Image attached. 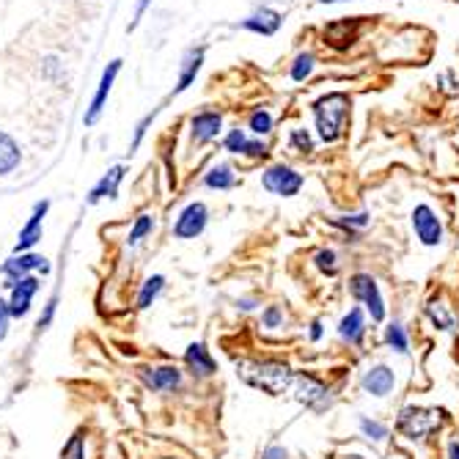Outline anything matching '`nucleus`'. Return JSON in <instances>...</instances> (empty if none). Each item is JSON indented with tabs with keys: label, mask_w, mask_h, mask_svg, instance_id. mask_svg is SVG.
Masks as SVG:
<instances>
[{
	"label": "nucleus",
	"mask_w": 459,
	"mask_h": 459,
	"mask_svg": "<svg viewBox=\"0 0 459 459\" xmlns=\"http://www.w3.org/2000/svg\"><path fill=\"white\" fill-rule=\"evenodd\" d=\"M237 377L267 396H283L295 383V368L281 360H237Z\"/></svg>",
	"instance_id": "f257e3e1"
},
{
	"label": "nucleus",
	"mask_w": 459,
	"mask_h": 459,
	"mask_svg": "<svg viewBox=\"0 0 459 459\" xmlns=\"http://www.w3.org/2000/svg\"><path fill=\"white\" fill-rule=\"evenodd\" d=\"M350 116V97L342 91L325 94L314 102L316 133L325 143H336L344 135V124Z\"/></svg>",
	"instance_id": "f03ea898"
},
{
	"label": "nucleus",
	"mask_w": 459,
	"mask_h": 459,
	"mask_svg": "<svg viewBox=\"0 0 459 459\" xmlns=\"http://www.w3.org/2000/svg\"><path fill=\"white\" fill-rule=\"evenodd\" d=\"M446 421V412L437 407H415L407 404L399 410L396 419V432L407 440H424L429 435H435Z\"/></svg>",
	"instance_id": "7ed1b4c3"
},
{
	"label": "nucleus",
	"mask_w": 459,
	"mask_h": 459,
	"mask_svg": "<svg viewBox=\"0 0 459 459\" xmlns=\"http://www.w3.org/2000/svg\"><path fill=\"white\" fill-rule=\"evenodd\" d=\"M350 295L366 308L371 322H383L385 319V300L380 295V286L368 273H355L350 278Z\"/></svg>",
	"instance_id": "20e7f679"
},
{
	"label": "nucleus",
	"mask_w": 459,
	"mask_h": 459,
	"mask_svg": "<svg viewBox=\"0 0 459 459\" xmlns=\"http://www.w3.org/2000/svg\"><path fill=\"white\" fill-rule=\"evenodd\" d=\"M262 185H264V190L273 193V195L291 198V195H298V193H300L303 177H300L295 169H289V165L278 162V165H270V169L262 174Z\"/></svg>",
	"instance_id": "39448f33"
},
{
	"label": "nucleus",
	"mask_w": 459,
	"mask_h": 459,
	"mask_svg": "<svg viewBox=\"0 0 459 459\" xmlns=\"http://www.w3.org/2000/svg\"><path fill=\"white\" fill-rule=\"evenodd\" d=\"M410 223H412V231H415V237H419L421 245L437 247L443 242V223H440L437 212L432 210L429 204L415 206L412 215H410Z\"/></svg>",
	"instance_id": "423d86ee"
},
{
	"label": "nucleus",
	"mask_w": 459,
	"mask_h": 459,
	"mask_svg": "<svg viewBox=\"0 0 459 459\" xmlns=\"http://www.w3.org/2000/svg\"><path fill=\"white\" fill-rule=\"evenodd\" d=\"M291 394L300 404H306L314 412H322L330 407V391L325 388V383H319L311 374H295V383H291Z\"/></svg>",
	"instance_id": "0eeeda50"
},
{
	"label": "nucleus",
	"mask_w": 459,
	"mask_h": 459,
	"mask_svg": "<svg viewBox=\"0 0 459 459\" xmlns=\"http://www.w3.org/2000/svg\"><path fill=\"white\" fill-rule=\"evenodd\" d=\"M206 221H210V212H206V206L201 201H193V204H187L185 210L179 212V218L174 223V237L177 239H195V237L204 234Z\"/></svg>",
	"instance_id": "6e6552de"
},
{
	"label": "nucleus",
	"mask_w": 459,
	"mask_h": 459,
	"mask_svg": "<svg viewBox=\"0 0 459 459\" xmlns=\"http://www.w3.org/2000/svg\"><path fill=\"white\" fill-rule=\"evenodd\" d=\"M394 385H396V374L385 363H377L360 374V388L374 399H385L394 391Z\"/></svg>",
	"instance_id": "1a4fd4ad"
},
{
	"label": "nucleus",
	"mask_w": 459,
	"mask_h": 459,
	"mask_svg": "<svg viewBox=\"0 0 459 459\" xmlns=\"http://www.w3.org/2000/svg\"><path fill=\"white\" fill-rule=\"evenodd\" d=\"M358 30H360V20L358 17H344V20H336V22L325 25L322 39H325L327 48L342 53V50H350V45L358 39Z\"/></svg>",
	"instance_id": "9d476101"
},
{
	"label": "nucleus",
	"mask_w": 459,
	"mask_h": 459,
	"mask_svg": "<svg viewBox=\"0 0 459 459\" xmlns=\"http://www.w3.org/2000/svg\"><path fill=\"white\" fill-rule=\"evenodd\" d=\"M141 380L149 391L169 394L182 385V371L177 366H146L141 368Z\"/></svg>",
	"instance_id": "9b49d317"
},
{
	"label": "nucleus",
	"mask_w": 459,
	"mask_h": 459,
	"mask_svg": "<svg viewBox=\"0 0 459 459\" xmlns=\"http://www.w3.org/2000/svg\"><path fill=\"white\" fill-rule=\"evenodd\" d=\"M118 72H121V61H110V66L102 72V80H100V86H97L94 100H91V108H89L86 118H82V121L89 124V127H94V124L100 121L102 108H105V102H108V97H110V89H113V82H116Z\"/></svg>",
	"instance_id": "f8f14e48"
},
{
	"label": "nucleus",
	"mask_w": 459,
	"mask_h": 459,
	"mask_svg": "<svg viewBox=\"0 0 459 459\" xmlns=\"http://www.w3.org/2000/svg\"><path fill=\"white\" fill-rule=\"evenodd\" d=\"M36 291H39V278L36 275H25L20 278L17 283H12V298H9V311L12 316L22 319L28 311H30V303L36 298Z\"/></svg>",
	"instance_id": "ddd939ff"
},
{
	"label": "nucleus",
	"mask_w": 459,
	"mask_h": 459,
	"mask_svg": "<svg viewBox=\"0 0 459 459\" xmlns=\"http://www.w3.org/2000/svg\"><path fill=\"white\" fill-rule=\"evenodd\" d=\"M30 270H41V273H50V264L45 256H36V254H20V256H12L4 267H0V273H4L9 278V286L17 283L20 278L30 275Z\"/></svg>",
	"instance_id": "4468645a"
},
{
	"label": "nucleus",
	"mask_w": 459,
	"mask_h": 459,
	"mask_svg": "<svg viewBox=\"0 0 459 459\" xmlns=\"http://www.w3.org/2000/svg\"><path fill=\"white\" fill-rule=\"evenodd\" d=\"M48 210H50V201H39V204L33 206L30 221L22 226V231H20V237H17L14 254H28V250L41 239V221H45Z\"/></svg>",
	"instance_id": "2eb2a0df"
},
{
	"label": "nucleus",
	"mask_w": 459,
	"mask_h": 459,
	"mask_svg": "<svg viewBox=\"0 0 459 459\" xmlns=\"http://www.w3.org/2000/svg\"><path fill=\"white\" fill-rule=\"evenodd\" d=\"M190 127H193V141L198 146H204V143H210V141H215L221 135V130H223V116L215 113V110H201V113L193 116Z\"/></svg>",
	"instance_id": "dca6fc26"
},
{
	"label": "nucleus",
	"mask_w": 459,
	"mask_h": 459,
	"mask_svg": "<svg viewBox=\"0 0 459 459\" xmlns=\"http://www.w3.org/2000/svg\"><path fill=\"white\" fill-rule=\"evenodd\" d=\"M283 25V17L275 12V9H259L254 12L247 20H242V28L250 30V33H259V36H275Z\"/></svg>",
	"instance_id": "f3484780"
},
{
	"label": "nucleus",
	"mask_w": 459,
	"mask_h": 459,
	"mask_svg": "<svg viewBox=\"0 0 459 459\" xmlns=\"http://www.w3.org/2000/svg\"><path fill=\"white\" fill-rule=\"evenodd\" d=\"M185 363H187V368L195 374V377H212V374L218 371L215 358L210 355V350H206L201 342H195V344H190V347H187V352H185Z\"/></svg>",
	"instance_id": "a211bd4d"
},
{
	"label": "nucleus",
	"mask_w": 459,
	"mask_h": 459,
	"mask_svg": "<svg viewBox=\"0 0 459 459\" xmlns=\"http://www.w3.org/2000/svg\"><path fill=\"white\" fill-rule=\"evenodd\" d=\"M363 336H366V314H363L360 306H355L339 322V339L347 342V344H360Z\"/></svg>",
	"instance_id": "6ab92c4d"
},
{
	"label": "nucleus",
	"mask_w": 459,
	"mask_h": 459,
	"mask_svg": "<svg viewBox=\"0 0 459 459\" xmlns=\"http://www.w3.org/2000/svg\"><path fill=\"white\" fill-rule=\"evenodd\" d=\"M124 174H127V169H124V165H113V169L94 185L89 201L97 204V201H102V198H116V195H118V185L124 182Z\"/></svg>",
	"instance_id": "aec40b11"
},
{
	"label": "nucleus",
	"mask_w": 459,
	"mask_h": 459,
	"mask_svg": "<svg viewBox=\"0 0 459 459\" xmlns=\"http://www.w3.org/2000/svg\"><path fill=\"white\" fill-rule=\"evenodd\" d=\"M201 64H204V48H193V50H187V56H185V61H182V72H179V82H177V89H174V94H182V91H187L190 89V82L195 80V74L201 72Z\"/></svg>",
	"instance_id": "412c9836"
},
{
	"label": "nucleus",
	"mask_w": 459,
	"mask_h": 459,
	"mask_svg": "<svg viewBox=\"0 0 459 459\" xmlns=\"http://www.w3.org/2000/svg\"><path fill=\"white\" fill-rule=\"evenodd\" d=\"M20 160H22V154H20L17 141L9 133H0V177L12 174L20 165Z\"/></svg>",
	"instance_id": "4be33fe9"
},
{
	"label": "nucleus",
	"mask_w": 459,
	"mask_h": 459,
	"mask_svg": "<svg viewBox=\"0 0 459 459\" xmlns=\"http://www.w3.org/2000/svg\"><path fill=\"white\" fill-rule=\"evenodd\" d=\"M204 185L210 187V190H231L237 185V174H234L231 165L221 162V165H215V169L204 177Z\"/></svg>",
	"instance_id": "5701e85b"
},
{
	"label": "nucleus",
	"mask_w": 459,
	"mask_h": 459,
	"mask_svg": "<svg viewBox=\"0 0 459 459\" xmlns=\"http://www.w3.org/2000/svg\"><path fill=\"white\" fill-rule=\"evenodd\" d=\"M427 316H429V322L435 325V330H454L456 327V322H454V314L448 311V306L443 303V300H432L429 306H427Z\"/></svg>",
	"instance_id": "b1692460"
},
{
	"label": "nucleus",
	"mask_w": 459,
	"mask_h": 459,
	"mask_svg": "<svg viewBox=\"0 0 459 459\" xmlns=\"http://www.w3.org/2000/svg\"><path fill=\"white\" fill-rule=\"evenodd\" d=\"M385 344L396 352V355H407L410 352V339H407V330L402 322H391L385 327Z\"/></svg>",
	"instance_id": "393cba45"
},
{
	"label": "nucleus",
	"mask_w": 459,
	"mask_h": 459,
	"mask_svg": "<svg viewBox=\"0 0 459 459\" xmlns=\"http://www.w3.org/2000/svg\"><path fill=\"white\" fill-rule=\"evenodd\" d=\"M314 267L327 275V278H336L339 275V254L333 247H322L316 250V256H314Z\"/></svg>",
	"instance_id": "a878e982"
},
{
	"label": "nucleus",
	"mask_w": 459,
	"mask_h": 459,
	"mask_svg": "<svg viewBox=\"0 0 459 459\" xmlns=\"http://www.w3.org/2000/svg\"><path fill=\"white\" fill-rule=\"evenodd\" d=\"M165 289V278L162 275H152L143 281L141 286V295H138V308H149L157 298H160V291Z\"/></svg>",
	"instance_id": "bb28decb"
},
{
	"label": "nucleus",
	"mask_w": 459,
	"mask_h": 459,
	"mask_svg": "<svg viewBox=\"0 0 459 459\" xmlns=\"http://www.w3.org/2000/svg\"><path fill=\"white\" fill-rule=\"evenodd\" d=\"M360 432H363V437H368L374 443H383L388 437V427L377 419H368V415H360Z\"/></svg>",
	"instance_id": "cd10ccee"
},
{
	"label": "nucleus",
	"mask_w": 459,
	"mask_h": 459,
	"mask_svg": "<svg viewBox=\"0 0 459 459\" xmlns=\"http://www.w3.org/2000/svg\"><path fill=\"white\" fill-rule=\"evenodd\" d=\"M314 66H316L314 53H300V56L295 58V64H291V80H295V82L308 80V77H311V72H314Z\"/></svg>",
	"instance_id": "c85d7f7f"
},
{
	"label": "nucleus",
	"mask_w": 459,
	"mask_h": 459,
	"mask_svg": "<svg viewBox=\"0 0 459 459\" xmlns=\"http://www.w3.org/2000/svg\"><path fill=\"white\" fill-rule=\"evenodd\" d=\"M247 127H250V133L259 135V138H262V135H270V133H273V116H270V110L259 108L254 116H250Z\"/></svg>",
	"instance_id": "c756f323"
},
{
	"label": "nucleus",
	"mask_w": 459,
	"mask_h": 459,
	"mask_svg": "<svg viewBox=\"0 0 459 459\" xmlns=\"http://www.w3.org/2000/svg\"><path fill=\"white\" fill-rule=\"evenodd\" d=\"M289 146L295 149V152H300V154H311L314 152V138H311L308 130H291Z\"/></svg>",
	"instance_id": "7c9ffc66"
},
{
	"label": "nucleus",
	"mask_w": 459,
	"mask_h": 459,
	"mask_svg": "<svg viewBox=\"0 0 459 459\" xmlns=\"http://www.w3.org/2000/svg\"><path fill=\"white\" fill-rule=\"evenodd\" d=\"M61 459H86V440H82L80 432L69 437V443L61 451Z\"/></svg>",
	"instance_id": "2f4dec72"
},
{
	"label": "nucleus",
	"mask_w": 459,
	"mask_h": 459,
	"mask_svg": "<svg viewBox=\"0 0 459 459\" xmlns=\"http://www.w3.org/2000/svg\"><path fill=\"white\" fill-rule=\"evenodd\" d=\"M152 229H154V221H152V215H141L138 221H135V226H133V231H130V237H127V242L130 245H138L146 234H152Z\"/></svg>",
	"instance_id": "473e14b6"
},
{
	"label": "nucleus",
	"mask_w": 459,
	"mask_h": 459,
	"mask_svg": "<svg viewBox=\"0 0 459 459\" xmlns=\"http://www.w3.org/2000/svg\"><path fill=\"white\" fill-rule=\"evenodd\" d=\"M245 146H247V135L242 130H231L226 135V152L231 154H245Z\"/></svg>",
	"instance_id": "72a5a7b5"
},
{
	"label": "nucleus",
	"mask_w": 459,
	"mask_h": 459,
	"mask_svg": "<svg viewBox=\"0 0 459 459\" xmlns=\"http://www.w3.org/2000/svg\"><path fill=\"white\" fill-rule=\"evenodd\" d=\"M262 325H264L267 330L281 327V325H283V308H281V306H267V308L262 311Z\"/></svg>",
	"instance_id": "f704fd0d"
},
{
	"label": "nucleus",
	"mask_w": 459,
	"mask_h": 459,
	"mask_svg": "<svg viewBox=\"0 0 459 459\" xmlns=\"http://www.w3.org/2000/svg\"><path fill=\"white\" fill-rule=\"evenodd\" d=\"M336 223H339L342 229H347V231H350V229H366V226H368V215H366V212H360V215H347V218H339Z\"/></svg>",
	"instance_id": "c9c22d12"
},
{
	"label": "nucleus",
	"mask_w": 459,
	"mask_h": 459,
	"mask_svg": "<svg viewBox=\"0 0 459 459\" xmlns=\"http://www.w3.org/2000/svg\"><path fill=\"white\" fill-rule=\"evenodd\" d=\"M9 319H12L9 303H6V300H0V342H4V339H6V333H9Z\"/></svg>",
	"instance_id": "e433bc0d"
},
{
	"label": "nucleus",
	"mask_w": 459,
	"mask_h": 459,
	"mask_svg": "<svg viewBox=\"0 0 459 459\" xmlns=\"http://www.w3.org/2000/svg\"><path fill=\"white\" fill-rule=\"evenodd\" d=\"M262 459H289V451H286L283 446L273 443V446H267V448H264Z\"/></svg>",
	"instance_id": "4c0bfd02"
},
{
	"label": "nucleus",
	"mask_w": 459,
	"mask_h": 459,
	"mask_svg": "<svg viewBox=\"0 0 459 459\" xmlns=\"http://www.w3.org/2000/svg\"><path fill=\"white\" fill-rule=\"evenodd\" d=\"M152 118H154V113H152V116H146V118H143V121L138 124V133H135V141H133V152H135V149L141 146V141H143V133H146V127H149V124H152Z\"/></svg>",
	"instance_id": "58836bf2"
},
{
	"label": "nucleus",
	"mask_w": 459,
	"mask_h": 459,
	"mask_svg": "<svg viewBox=\"0 0 459 459\" xmlns=\"http://www.w3.org/2000/svg\"><path fill=\"white\" fill-rule=\"evenodd\" d=\"M325 336V325H322V319H314L311 322V330H308V339L311 342H319Z\"/></svg>",
	"instance_id": "ea45409f"
},
{
	"label": "nucleus",
	"mask_w": 459,
	"mask_h": 459,
	"mask_svg": "<svg viewBox=\"0 0 459 459\" xmlns=\"http://www.w3.org/2000/svg\"><path fill=\"white\" fill-rule=\"evenodd\" d=\"M256 300L254 298H242V300H237V308H242V311H256Z\"/></svg>",
	"instance_id": "a19ab883"
},
{
	"label": "nucleus",
	"mask_w": 459,
	"mask_h": 459,
	"mask_svg": "<svg viewBox=\"0 0 459 459\" xmlns=\"http://www.w3.org/2000/svg\"><path fill=\"white\" fill-rule=\"evenodd\" d=\"M146 6H149V0H138V9H135V20H133V25H130V28H135V25H138V20L143 17Z\"/></svg>",
	"instance_id": "79ce46f5"
},
{
	"label": "nucleus",
	"mask_w": 459,
	"mask_h": 459,
	"mask_svg": "<svg viewBox=\"0 0 459 459\" xmlns=\"http://www.w3.org/2000/svg\"><path fill=\"white\" fill-rule=\"evenodd\" d=\"M448 459H459V440L448 443Z\"/></svg>",
	"instance_id": "37998d69"
},
{
	"label": "nucleus",
	"mask_w": 459,
	"mask_h": 459,
	"mask_svg": "<svg viewBox=\"0 0 459 459\" xmlns=\"http://www.w3.org/2000/svg\"><path fill=\"white\" fill-rule=\"evenodd\" d=\"M319 4H342V0H319Z\"/></svg>",
	"instance_id": "c03bdc74"
}]
</instances>
